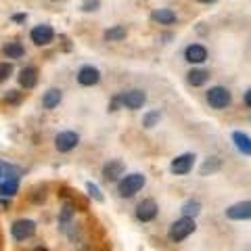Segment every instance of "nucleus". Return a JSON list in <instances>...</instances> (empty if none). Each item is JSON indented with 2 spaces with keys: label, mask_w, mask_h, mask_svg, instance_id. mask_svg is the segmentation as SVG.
I'll use <instances>...</instances> for the list:
<instances>
[{
  "label": "nucleus",
  "mask_w": 251,
  "mask_h": 251,
  "mask_svg": "<svg viewBox=\"0 0 251 251\" xmlns=\"http://www.w3.org/2000/svg\"><path fill=\"white\" fill-rule=\"evenodd\" d=\"M147 184V176L140 174V172H132V174H126L120 182H117V197L122 199H132L136 193H140Z\"/></svg>",
  "instance_id": "nucleus-1"
},
{
  "label": "nucleus",
  "mask_w": 251,
  "mask_h": 251,
  "mask_svg": "<svg viewBox=\"0 0 251 251\" xmlns=\"http://www.w3.org/2000/svg\"><path fill=\"white\" fill-rule=\"evenodd\" d=\"M205 103L211 109H216V111H224V109H228L232 105V92L222 84L209 86L205 90Z\"/></svg>",
  "instance_id": "nucleus-2"
},
{
  "label": "nucleus",
  "mask_w": 251,
  "mask_h": 251,
  "mask_svg": "<svg viewBox=\"0 0 251 251\" xmlns=\"http://www.w3.org/2000/svg\"><path fill=\"white\" fill-rule=\"evenodd\" d=\"M197 230V222H195L193 218H178L174 220V222L170 224V228H168V239L172 243H182L184 239H188L191 234Z\"/></svg>",
  "instance_id": "nucleus-3"
},
{
  "label": "nucleus",
  "mask_w": 251,
  "mask_h": 251,
  "mask_svg": "<svg viewBox=\"0 0 251 251\" xmlns=\"http://www.w3.org/2000/svg\"><path fill=\"white\" fill-rule=\"evenodd\" d=\"M115 99H117V103H120V107L128 109V111H138V109H143L147 105V92L140 88H130V90L117 92Z\"/></svg>",
  "instance_id": "nucleus-4"
},
{
  "label": "nucleus",
  "mask_w": 251,
  "mask_h": 251,
  "mask_svg": "<svg viewBox=\"0 0 251 251\" xmlns=\"http://www.w3.org/2000/svg\"><path fill=\"white\" fill-rule=\"evenodd\" d=\"M100 80H103V74L97 65L92 63H84L80 65V69L75 72V82L82 86V88H92V86H99Z\"/></svg>",
  "instance_id": "nucleus-5"
},
{
  "label": "nucleus",
  "mask_w": 251,
  "mask_h": 251,
  "mask_svg": "<svg viewBox=\"0 0 251 251\" xmlns=\"http://www.w3.org/2000/svg\"><path fill=\"white\" fill-rule=\"evenodd\" d=\"M182 57H184V61L188 63V65L201 67L203 63H207V59H209V50H207V46H205V44H201V42H191V44H186V46H184Z\"/></svg>",
  "instance_id": "nucleus-6"
},
{
  "label": "nucleus",
  "mask_w": 251,
  "mask_h": 251,
  "mask_svg": "<svg viewBox=\"0 0 251 251\" xmlns=\"http://www.w3.org/2000/svg\"><path fill=\"white\" fill-rule=\"evenodd\" d=\"M36 222L34 220H29V218H19V220H15V222L11 224V237L15 241H27L31 239L36 234Z\"/></svg>",
  "instance_id": "nucleus-7"
},
{
  "label": "nucleus",
  "mask_w": 251,
  "mask_h": 251,
  "mask_svg": "<svg viewBox=\"0 0 251 251\" xmlns=\"http://www.w3.org/2000/svg\"><path fill=\"white\" fill-rule=\"evenodd\" d=\"M80 145V134L75 130H61L54 134V149L59 153H72Z\"/></svg>",
  "instance_id": "nucleus-8"
},
{
  "label": "nucleus",
  "mask_w": 251,
  "mask_h": 251,
  "mask_svg": "<svg viewBox=\"0 0 251 251\" xmlns=\"http://www.w3.org/2000/svg\"><path fill=\"white\" fill-rule=\"evenodd\" d=\"M29 40L34 46H49L54 42V27L50 23H38L29 29Z\"/></svg>",
  "instance_id": "nucleus-9"
},
{
  "label": "nucleus",
  "mask_w": 251,
  "mask_h": 251,
  "mask_svg": "<svg viewBox=\"0 0 251 251\" xmlns=\"http://www.w3.org/2000/svg\"><path fill=\"white\" fill-rule=\"evenodd\" d=\"M195 153H180L176 155L174 159L170 161V172L174 176H186V174H191L193 168H195Z\"/></svg>",
  "instance_id": "nucleus-10"
},
{
  "label": "nucleus",
  "mask_w": 251,
  "mask_h": 251,
  "mask_svg": "<svg viewBox=\"0 0 251 251\" xmlns=\"http://www.w3.org/2000/svg\"><path fill=\"white\" fill-rule=\"evenodd\" d=\"M134 216H136L138 222H143V224L153 222V220L159 216V205H157V201H155V199L147 197V199H143V201H140L138 205H136Z\"/></svg>",
  "instance_id": "nucleus-11"
},
{
  "label": "nucleus",
  "mask_w": 251,
  "mask_h": 251,
  "mask_svg": "<svg viewBox=\"0 0 251 251\" xmlns=\"http://www.w3.org/2000/svg\"><path fill=\"white\" fill-rule=\"evenodd\" d=\"M126 174V163L122 159H109L103 163V170H100V176H103L105 182H120Z\"/></svg>",
  "instance_id": "nucleus-12"
},
{
  "label": "nucleus",
  "mask_w": 251,
  "mask_h": 251,
  "mask_svg": "<svg viewBox=\"0 0 251 251\" xmlns=\"http://www.w3.org/2000/svg\"><path fill=\"white\" fill-rule=\"evenodd\" d=\"M38 77H40V72H38L36 65H25L17 72V84L23 90H34L38 86Z\"/></svg>",
  "instance_id": "nucleus-13"
},
{
  "label": "nucleus",
  "mask_w": 251,
  "mask_h": 251,
  "mask_svg": "<svg viewBox=\"0 0 251 251\" xmlns=\"http://www.w3.org/2000/svg\"><path fill=\"white\" fill-rule=\"evenodd\" d=\"M224 216L228 220H234V222H245V220H251V201H239L232 203L224 209Z\"/></svg>",
  "instance_id": "nucleus-14"
},
{
  "label": "nucleus",
  "mask_w": 251,
  "mask_h": 251,
  "mask_svg": "<svg viewBox=\"0 0 251 251\" xmlns=\"http://www.w3.org/2000/svg\"><path fill=\"white\" fill-rule=\"evenodd\" d=\"M151 21L157 23V25H163V27H172L178 23V15L174 9L170 6H159V9H153L151 11Z\"/></svg>",
  "instance_id": "nucleus-15"
},
{
  "label": "nucleus",
  "mask_w": 251,
  "mask_h": 251,
  "mask_svg": "<svg viewBox=\"0 0 251 251\" xmlns=\"http://www.w3.org/2000/svg\"><path fill=\"white\" fill-rule=\"evenodd\" d=\"M209 69L205 67H191L186 72V84L188 86H193V88H201V86H205L209 82Z\"/></svg>",
  "instance_id": "nucleus-16"
},
{
  "label": "nucleus",
  "mask_w": 251,
  "mask_h": 251,
  "mask_svg": "<svg viewBox=\"0 0 251 251\" xmlns=\"http://www.w3.org/2000/svg\"><path fill=\"white\" fill-rule=\"evenodd\" d=\"M61 100H63V90L57 88V86H50V88L42 94L40 103H42V109H46V111H52V109H57L61 105Z\"/></svg>",
  "instance_id": "nucleus-17"
},
{
  "label": "nucleus",
  "mask_w": 251,
  "mask_h": 251,
  "mask_svg": "<svg viewBox=\"0 0 251 251\" xmlns=\"http://www.w3.org/2000/svg\"><path fill=\"white\" fill-rule=\"evenodd\" d=\"M230 140H232L234 149H237V151H239L241 155L251 157V136L247 134V132H243V130H234L232 134H230Z\"/></svg>",
  "instance_id": "nucleus-18"
},
{
  "label": "nucleus",
  "mask_w": 251,
  "mask_h": 251,
  "mask_svg": "<svg viewBox=\"0 0 251 251\" xmlns=\"http://www.w3.org/2000/svg\"><path fill=\"white\" fill-rule=\"evenodd\" d=\"M2 54L11 61H17L25 57V46H23L19 40H9L2 44Z\"/></svg>",
  "instance_id": "nucleus-19"
},
{
  "label": "nucleus",
  "mask_w": 251,
  "mask_h": 251,
  "mask_svg": "<svg viewBox=\"0 0 251 251\" xmlns=\"http://www.w3.org/2000/svg\"><path fill=\"white\" fill-rule=\"evenodd\" d=\"M128 38V27L122 25V23H115V25L107 27L103 31V40L105 42H124Z\"/></svg>",
  "instance_id": "nucleus-20"
},
{
  "label": "nucleus",
  "mask_w": 251,
  "mask_h": 251,
  "mask_svg": "<svg viewBox=\"0 0 251 251\" xmlns=\"http://www.w3.org/2000/svg\"><path fill=\"white\" fill-rule=\"evenodd\" d=\"M19 193V176H9L0 180V197L11 199Z\"/></svg>",
  "instance_id": "nucleus-21"
},
{
  "label": "nucleus",
  "mask_w": 251,
  "mask_h": 251,
  "mask_svg": "<svg viewBox=\"0 0 251 251\" xmlns=\"http://www.w3.org/2000/svg\"><path fill=\"white\" fill-rule=\"evenodd\" d=\"M220 170H222V159L216 157V155H211V157H207V159L201 163L199 174L201 176H211V174H216V172H220Z\"/></svg>",
  "instance_id": "nucleus-22"
},
{
  "label": "nucleus",
  "mask_w": 251,
  "mask_h": 251,
  "mask_svg": "<svg viewBox=\"0 0 251 251\" xmlns=\"http://www.w3.org/2000/svg\"><path fill=\"white\" fill-rule=\"evenodd\" d=\"M201 209H203V205H201V201H197V199H188V201L182 203V207H180V211H182L184 218H193V220L201 214Z\"/></svg>",
  "instance_id": "nucleus-23"
},
{
  "label": "nucleus",
  "mask_w": 251,
  "mask_h": 251,
  "mask_svg": "<svg viewBox=\"0 0 251 251\" xmlns=\"http://www.w3.org/2000/svg\"><path fill=\"white\" fill-rule=\"evenodd\" d=\"M159 122H161V111L159 109H149L147 113H143V120H140L143 128H147V130H153L155 126H159Z\"/></svg>",
  "instance_id": "nucleus-24"
},
{
  "label": "nucleus",
  "mask_w": 251,
  "mask_h": 251,
  "mask_svg": "<svg viewBox=\"0 0 251 251\" xmlns=\"http://www.w3.org/2000/svg\"><path fill=\"white\" fill-rule=\"evenodd\" d=\"M74 216H75V211H74V207H72V205H63V207L59 209V226H61L63 230H65L67 226L72 224Z\"/></svg>",
  "instance_id": "nucleus-25"
},
{
  "label": "nucleus",
  "mask_w": 251,
  "mask_h": 251,
  "mask_svg": "<svg viewBox=\"0 0 251 251\" xmlns=\"http://www.w3.org/2000/svg\"><path fill=\"white\" fill-rule=\"evenodd\" d=\"M15 74V67H13V61H2L0 63V84L9 82V77Z\"/></svg>",
  "instance_id": "nucleus-26"
},
{
  "label": "nucleus",
  "mask_w": 251,
  "mask_h": 251,
  "mask_svg": "<svg viewBox=\"0 0 251 251\" xmlns=\"http://www.w3.org/2000/svg\"><path fill=\"white\" fill-rule=\"evenodd\" d=\"M86 191H88V195H90L94 201H99V203H103V201H105L103 193H100V188L94 184V182H86Z\"/></svg>",
  "instance_id": "nucleus-27"
},
{
  "label": "nucleus",
  "mask_w": 251,
  "mask_h": 251,
  "mask_svg": "<svg viewBox=\"0 0 251 251\" xmlns=\"http://www.w3.org/2000/svg\"><path fill=\"white\" fill-rule=\"evenodd\" d=\"M99 9H100V0H82V4H80L82 13H94Z\"/></svg>",
  "instance_id": "nucleus-28"
},
{
  "label": "nucleus",
  "mask_w": 251,
  "mask_h": 251,
  "mask_svg": "<svg viewBox=\"0 0 251 251\" xmlns=\"http://www.w3.org/2000/svg\"><path fill=\"white\" fill-rule=\"evenodd\" d=\"M4 100L9 105H19L21 103V92L19 90H6L4 92Z\"/></svg>",
  "instance_id": "nucleus-29"
},
{
  "label": "nucleus",
  "mask_w": 251,
  "mask_h": 251,
  "mask_svg": "<svg viewBox=\"0 0 251 251\" xmlns=\"http://www.w3.org/2000/svg\"><path fill=\"white\" fill-rule=\"evenodd\" d=\"M13 23H25L27 21V13H15L13 17H11Z\"/></svg>",
  "instance_id": "nucleus-30"
},
{
  "label": "nucleus",
  "mask_w": 251,
  "mask_h": 251,
  "mask_svg": "<svg viewBox=\"0 0 251 251\" xmlns=\"http://www.w3.org/2000/svg\"><path fill=\"white\" fill-rule=\"evenodd\" d=\"M243 105H245L247 109H251V86L245 92H243Z\"/></svg>",
  "instance_id": "nucleus-31"
},
{
  "label": "nucleus",
  "mask_w": 251,
  "mask_h": 251,
  "mask_svg": "<svg viewBox=\"0 0 251 251\" xmlns=\"http://www.w3.org/2000/svg\"><path fill=\"white\" fill-rule=\"evenodd\" d=\"M195 2H199V4H216L218 0H195Z\"/></svg>",
  "instance_id": "nucleus-32"
},
{
  "label": "nucleus",
  "mask_w": 251,
  "mask_h": 251,
  "mask_svg": "<svg viewBox=\"0 0 251 251\" xmlns=\"http://www.w3.org/2000/svg\"><path fill=\"white\" fill-rule=\"evenodd\" d=\"M4 170H6V163L0 161V178H4Z\"/></svg>",
  "instance_id": "nucleus-33"
},
{
  "label": "nucleus",
  "mask_w": 251,
  "mask_h": 251,
  "mask_svg": "<svg viewBox=\"0 0 251 251\" xmlns=\"http://www.w3.org/2000/svg\"><path fill=\"white\" fill-rule=\"evenodd\" d=\"M11 205V201H0V207H9Z\"/></svg>",
  "instance_id": "nucleus-34"
},
{
  "label": "nucleus",
  "mask_w": 251,
  "mask_h": 251,
  "mask_svg": "<svg viewBox=\"0 0 251 251\" xmlns=\"http://www.w3.org/2000/svg\"><path fill=\"white\" fill-rule=\"evenodd\" d=\"M36 251H46V249H44V247H38V249H36Z\"/></svg>",
  "instance_id": "nucleus-35"
},
{
  "label": "nucleus",
  "mask_w": 251,
  "mask_h": 251,
  "mask_svg": "<svg viewBox=\"0 0 251 251\" xmlns=\"http://www.w3.org/2000/svg\"><path fill=\"white\" fill-rule=\"evenodd\" d=\"M49 2H61V0H49Z\"/></svg>",
  "instance_id": "nucleus-36"
}]
</instances>
